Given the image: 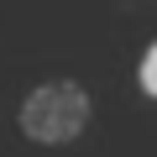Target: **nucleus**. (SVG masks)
I'll return each instance as SVG.
<instances>
[{
  "instance_id": "obj_1",
  "label": "nucleus",
  "mask_w": 157,
  "mask_h": 157,
  "mask_svg": "<svg viewBox=\"0 0 157 157\" xmlns=\"http://www.w3.org/2000/svg\"><path fill=\"white\" fill-rule=\"evenodd\" d=\"M89 126V94L73 78H47L21 100V131L37 147H68Z\"/></svg>"
},
{
  "instance_id": "obj_2",
  "label": "nucleus",
  "mask_w": 157,
  "mask_h": 157,
  "mask_svg": "<svg viewBox=\"0 0 157 157\" xmlns=\"http://www.w3.org/2000/svg\"><path fill=\"white\" fill-rule=\"evenodd\" d=\"M136 89L147 94V100H157V42L141 52V63H136Z\"/></svg>"
}]
</instances>
